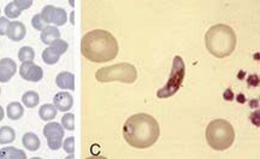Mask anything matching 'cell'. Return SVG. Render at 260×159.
Returning <instances> with one entry per match:
<instances>
[{"label":"cell","mask_w":260,"mask_h":159,"mask_svg":"<svg viewBox=\"0 0 260 159\" xmlns=\"http://www.w3.org/2000/svg\"><path fill=\"white\" fill-rule=\"evenodd\" d=\"M3 118H4V109L0 106V122L3 121Z\"/></svg>","instance_id":"34"},{"label":"cell","mask_w":260,"mask_h":159,"mask_svg":"<svg viewBox=\"0 0 260 159\" xmlns=\"http://www.w3.org/2000/svg\"><path fill=\"white\" fill-rule=\"evenodd\" d=\"M95 79L103 83L113 82V81H119V82L123 83H133L138 79V71L132 64L119 63L99 69L95 73Z\"/></svg>","instance_id":"5"},{"label":"cell","mask_w":260,"mask_h":159,"mask_svg":"<svg viewBox=\"0 0 260 159\" xmlns=\"http://www.w3.org/2000/svg\"><path fill=\"white\" fill-rule=\"evenodd\" d=\"M25 34H27V29H25L24 24L22 23V22H18V21L10 22L8 33H6L10 40L21 41L25 38Z\"/></svg>","instance_id":"11"},{"label":"cell","mask_w":260,"mask_h":159,"mask_svg":"<svg viewBox=\"0 0 260 159\" xmlns=\"http://www.w3.org/2000/svg\"><path fill=\"white\" fill-rule=\"evenodd\" d=\"M61 125H63V128L65 131H70L73 132L75 129V116L74 113H65L63 116V118H61Z\"/></svg>","instance_id":"24"},{"label":"cell","mask_w":260,"mask_h":159,"mask_svg":"<svg viewBox=\"0 0 260 159\" xmlns=\"http://www.w3.org/2000/svg\"><path fill=\"white\" fill-rule=\"evenodd\" d=\"M9 19L6 17H0V35H6L9 28Z\"/></svg>","instance_id":"29"},{"label":"cell","mask_w":260,"mask_h":159,"mask_svg":"<svg viewBox=\"0 0 260 159\" xmlns=\"http://www.w3.org/2000/svg\"><path fill=\"white\" fill-rule=\"evenodd\" d=\"M87 159H106L104 157H90V158H87Z\"/></svg>","instance_id":"36"},{"label":"cell","mask_w":260,"mask_h":159,"mask_svg":"<svg viewBox=\"0 0 260 159\" xmlns=\"http://www.w3.org/2000/svg\"><path fill=\"white\" fill-rule=\"evenodd\" d=\"M160 135V128L154 117L147 113H136L126 119L123 125V136L132 147L148 148L153 146Z\"/></svg>","instance_id":"1"},{"label":"cell","mask_w":260,"mask_h":159,"mask_svg":"<svg viewBox=\"0 0 260 159\" xmlns=\"http://www.w3.org/2000/svg\"><path fill=\"white\" fill-rule=\"evenodd\" d=\"M58 113V110L53 104H45L42 105L40 110H39V116H40L41 119L44 121H52L53 118H56Z\"/></svg>","instance_id":"19"},{"label":"cell","mask_w":260,"mask_h":159,"mask_svg":"<svg viewBox=\"0 0 260 159\" xmlns=\"http://www.w3.org/2000/svg\"><path fill=\"white\" fill-rule=\"evenodd\" d=\"M81 53L93 63H107L118 54V44L110 31L95 29L83 35Z\"/></svg>","instance_id":"2"},{"label":"cell","mask_w":260,"mask_h":159,"mask_svg":"<svg viewBox=\"0 0 260 159\" xmlns=\"http://www.w3.org/2000/svg\"><path fill=\"white\" fill-rule=\"evenodd\" d=\"M63 148L67 153L74 154L75 152V138L74 136H70V138H67L63 142Z\"/></svg>","instance_id":"26"},{"label":"cell","mask_w":260,"mask_h":159,"mask_svg":"<svg viewBox=\"0 0 260 159\" xmlns=\"http://www.w3.org/2000/svg\"><path fill=\"white\" fill-rule=\"evenodd\" d=\"M184 75H186V66L184 61L180 56H176L172 60V68L170 76L167 84L162 88H160L157 92V97L160 99H167L170 97L175 96L181 88L182 82L184 80Z\"/></svg>","instance_id":"6"},{"label":"cell","mask_w":260,"mask_h":159,"mask_svg":"<svg viewBox=\"0 0 260 159\" xmlns=\"http://www.w3.org/2000/svg\"><path fill=\"white\" fill-rule=\"evenodd\" d=\"M44 135L46 139H53V138H60L63 139L64 136V129L59 123L51 122L45 125L44 128Z\"/></svg>","instance_id":"14"},{"label":"cell","mask_w":260,"mask_h":159,"mask_svg":"<svg viewBox=\"0 0 260 159\" xmlns=\"http://www.w3.org/2000/svg\"><path fill=\"white\" fill-rule=\"evenodd\" d=\"M15 3L17 4V6L22 10V11L29 9L32 5L31 0H15Z\"/></svg>","instance_id":"30"},{"label":"cell","mask_w":260,"mask_h":159,"mask_svg":"<svg viewBox=\"0 0 260 159\" xmlns=\"http://www.w3.org/2000/svg\"><path fill=\"white\" fill-rule=\"evenodd\" d=\"M53 105L56 106L58 111H61V112L69 111L74 105L73 96L68 92L57 93L53 98Z\"/></svg>","instance_id":"10"},{"label":"cell","mask_w":260,"mask_h":159,"mask_svg":"<svg viewBox=\"0 0 260 159\" xmlns=\"http://www.w3.org/2000/svg\"><path fill=\"white\" fill-rule=\"evenodd\" d=\"M21 14H22V10L18 8L15 2H11L10 4L6 5L5 8L6 18H17L18 16H21Z\"/></svg>","instance_id":"23"},{"label":"cell","mask_w":260,"mask_h":159,"mask_svg":"<svg viewBox=\"0 0 260 159\" xmlns=\"http://www.w3.org/2000/svg\"><path fill=\"white\" fill-rule=\"evenodd\" d=\"M19 75L28 82H39L44 77V70L32 61H27V63H22L19 68Z\"/></svg>","instance_id":"8"},{"label":"cell","mask_w":260,"mask_h":159,"mask_svg":"<svg viewBox=\"0 0 260 159\" xmlns=\"http://www.w3.org/2000/svg\"><path fill=\"white\" fill-rule=\"evenodd\" d=\"M0 159H27V154L16 147H4L0 150Z\"/></svg>","instance_id":"16"},{"label":"cell","mask_w":260,"mask_h":159,"mask_svg":"<svg viewBox=\"0 0 260 159\" xmlns=\"http://www.w3.org/2000/svg\"><path fill=\"white\" fill-rule=\"evenodd\" d=\"M17 71V66L11 58L0 59V82H9Z\"/></svg>","instance_id":"9"},{"label":"cell","mask_w":260,"mask_h":159,"mask_svg":"<svg viewBox=\"0 0 260 159\" xmlns=\"http://www.w3.org/2000/svg\"><path fill=\"white\" fill-rule=\"evenodd\" d=\"M31 25L34 29H37V30H41V31L47 27L46 22L44 21V18L41 17L40 14L35 15L34 17L31 18Z\"/></svg>","instance_id":"25"},{"label":"cell","mask_w":260,"mask_h":159,"mask_svg":"<svg viewBox=\"0 0 260 159\" xmlns=\"http://www.w3.org/2000/svg\"><path fill=\"white\" fill-rule=\"evenodd\" d=\"M0 93H2V89H0Z\"/></svg>","instance_id":"39"},{"label":"cell","mask_w":260,"mask_h":159,"mask_svg":"<svg viewBox=\"0 0 260 159\" xmlns=\"http://www.w3.org/2000/svg\"><path fill=\"white\" fill-rule=\"evenodd\" d=\"M16 139L15 131L11 126H2L0 128V145H6L14 142Z\"/></svg>","instance_id":"20"},{"label":"cell","mask_w":260,"mask_h":159,"mask_svg":"<svg viewBox=\"0 0 260 159\" xmlns=\"http://www.w3.org/2000/svg\"><path fill=\"white\" fill-rule=\"evenodd\" d=\"M40 15L44 18V21L46 22V24H56V27L65 24L68 21L67 11L64 9L56 8L53 5L45 6Z\"/></svg>","instance_id":"7"},{"label":"cell","mask_w":260,"mask_h":159,"mask_svg":"<svg viewBox=\"0 0 260 159\" xmlns=\"http://www.w3.org/2000/svg\"><path fill=\"white\" fill-rule=\"evenodd\" d=\"M236 98H237V103H240V104L246 103V98H245V96H242V94H239V96H237Z\"/></svg>","instance_id":"33"},{"label":"cell","mask_w":260,"mask_h":159,"mask_svg":"<svg viewBox=\"0 0 260 159\" xmlns=\"http://www.w3.org/2000/svg\"><path fill=\"white\" fill-rule=\"evenodd\" d=\"M40 38L44 44H47L51 46L52 42L59 40L60 39V31L56 25H47V27L41 31Z\"/></svg>","instance_id":"13"},{"label":"cell","mask_w":260,"mask_h":159,"mask_svg":"<svg viewBox=\"0 0 260 159\" xmlns=\"http://www.w3.org/2000/svg\"><path fill=\"white\" fill-rule=\"evenodd\" d=\"M51 46L56 47L57 50L60 52V54H63V53H65V52H67L68 47H69V45H68V42H67V41L60 40V39H59V40H56L54 42H52Z\"/></svg>","instance_id":"28"},{"label":"cell","mask_w":260,"mask_h":159,"mask_svg":"<svg viewBox=\"0 0 260 159\" xmlns=\"http://www.w3.org/2000/svg\"><path fill=\"white\" fill-rule=\"evenodd\" d=\"M47 145L51 150L57 151L63 146V139L60 138H53V139H47Z\"/></svg>","instance_id":"27"},{"label":"cell","mask_w":260,"mask_h":159,"mask_svg":"<svg viewBox=\"0 0 260 159\" xmlns=\"http://www.w3.org/2000/svg\"><path fill=\"white\" fill-rule=\"evenodd\" d=\"M56 84L60 89H75V75L73 73H68V71H63L59 73L56 77Z\"/></svg>","instance_id":"12"},{"label":"cell","mask_w":260,"mask_h":159,"mask_svg":"<svg viewBox=\"0 0 260 159\" xmlns=\"http://www.w3.org/2000/svg\"><path fill=\"white\" fill-rule=\"evenodd\" d=\"M205 44L212 56L224 58L230 56L236 47V34L226 24H216L205 35Z\"/></svg>","instance_id":"3"},{"label":"cell","mask_w":260,"mask_h":159,"mask_svg":"<svg viewBox=\"0 0 260 159\" xmlns=\"http://www.w3.org/2000/svg\"><path fill=\"white\" fill-rule=\"evenodd\" d=\"M223 98L225 99L226 102H232V100L234 99V93H233V90L228 88V89L225 90V92L223 93Z\"/></svg>","instance_id":"32"},{"label":"cell","mask_w":260,"mask_h":159,"mask_svg":"<svg viewBox=\"0 0 260 159\" xmlns=\"http://www.w3.org/2000/svg\"><path fill=\"white\" fill-rule=\"evenodd\" d=\"M6 113H8V117L10 119H12V121H17V119H19L22 116H23L24 109L21 104L17 102H14V103H10L8 105V108H6Z\"/></svg>","instance_id":"18"},{"label":"cell","mask_w":260,"mask_h":159,"mask_svg":"<svg viewBox=\"0 0 260 159\" xmlns=\"http://www.w3.org/2000/svg\"><path fill=\"white\" fill-rule=\"evenodd\" d=\"M22 102L27 108L32 109L39 104V94L34 90H29V92L24 93L23 97H22Z\"/></svg>","instance_id":"21"},{"label":"cell","mask_w":260,"mask_h":159,"mask_svg":"<svg viewBox=\"0 0 260 159\" xmlns=\"http://www.w3.org/2000/svg\"><path fill=\"white\" fill-rule=\"evenodd\" d=\"M31 159H41V158H38V157H34V158H31Z\"/></svg>","instance_id":"37"},{"label":"cell","mask_w":260,"mask_h":159,"mask_svg":"<svg viewBox=\"0 0 260 159\" xmlns=\"http://www.w3.org/2000/svg\"><path fill=\"white\" fill-rule=\"evenodd\" d=\"M65 159H75V155L74 154H69Z\"/></svg>","instance_id":"35"},{"label":"cell","mask_w":260,"mask_h":159,"mask_svg":"<svg viewBox=\"0 0 260 159\" xmlns=\"http://www.w3.org/2000/svg\"><path fill=\"white\" fill-rule=\"evenodd\" d=\"M60 56V52L53 46L45 48V50L42 51V60H44L47 66H53V64L58 63Z\"/></svg>","instance_id":"15"},{"label":"cell","mask_w":260,"mask_h":159,"mask_svg":"<svg viewBox=\"0 0 260 159\" xmlns=\"http://www.w3.org/2000/svg\"><path fill=\"white\" fill-rule=\"evenodd\" d=\"M34 58H35V52L31 47L24 46L18 51V59L21 61H23V63L31 61Z\"/></svg>","instance_id":"22"},{"label":"cell","mask_w":260,"mask_h":159,"mask_svg":"<svg viewBox=\"0 0 260 159\" xmlns=\"http://www.w3.org/2000/svg\"><path fill=\"white\" fill-rule=\"evenodd\" d=\"M22 144H23V146L27 150L34 152L40 148V139H39L38 135L34 134V133H27V134H24L23 138H22Z\"/></svg>","instance_id":"17"},{"label":"cell","mask_w":260,"mask_h":159,"mask_svg":"<svg viewBox=\"0 0 260 159\" xmlns=\"http://www.w3.org/2000/svg\"><path fill=\"white\" fill-rule=\"evenodd\" d=\"M0 14H2V10H0Z\"/></svg>","instance_id":"38"},{"label":"cell","mask_w":260,"mask_h":159,"mask_svg":"<svg viewBox=\"0 0 260 159\" xmlns=\"http://www.w3.org/2000/svg\"><path fill=\"white\" fill-rule=\"evenodd\" d=\"M206 140L213 150L225 151L234 144L235 131L225 119H214L206 128Z\"/></svg>","instance_id":"4"},{"label":"cell","mask_w":260,"mask_h":159,"mask_svg":"<svg viewBox=\"0 0 260 159\" xmlns=\"http://www.w3.org/2000/svg\"><path fill=\"white\" fill-rule=\"evenodd\" d=\"M249 119L255 126H260V110H255L252 112V115L249 116Z\"/></svg>","instance_id":"31"}]
</instances>
